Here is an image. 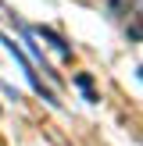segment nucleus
<instances>
[{"label": "nucleus", "mask_w": 143, "mask_h": 146, "mask_svg": "<svg viewBox=\"0 0 143 146\" xmlns=\"http://www.w3.org/2000/svg\"><path fill=\"white\" fill-rule=\"evenodd\" d=\"M39 36H47V39H50V43H54V46H57V50H61V54H68V43H64V39H61V36H54V32H50V29H39Z\"/></svg>", "instance_id": "1"}]
</instances>
